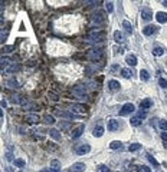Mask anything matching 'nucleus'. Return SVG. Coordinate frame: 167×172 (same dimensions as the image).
<instances>
[{"label":"nucleus","mask_w":167,"mask_h":172,"mask_svg":"<svg viewBox=\"0 0 167 172\" xmlns=\"http://www.w3.org/2000/svg\"><path fill=\"white\" fill-rule=\"evenodd\" d=\"M72 95H73L76 99H85V98H87V89H85V86H82V85L75 86V88L72 89Z\"/></svg>","instance_id":"nucleus-1"},{"label":"nucleus","mask_w":167,"mask_h":172,"mask_svg":"<svg viewBox=\"0 0 167 172\" xmlns=\"http://www.w3.org/2000/svg\"><path fill=\"white\" fill-rule=\"evenodd\" d=\"M56 115L61 116V118H66V119H79L81 118V115H76L71 111H58Z\"/></svg>","instance_id":"nucleus-2"},{"label":"nucleus","mask_w":167,"mask_h":172,"mask_svg":"<svg viewBox=\"0 0 167 172\" xmlns=\"http://www.w3.org/2000/svg\"><path fill=\"white\" fill-rule=\"evenodd\" d=\"M102 56H104V53H102L101 49H94V50H90V52H88V57H90L91 60H94V62H98Z\"/></svg>","instance_id":"nucleus-3"},{"label":"nucleus","mask_w":167,"mask_h":172,"mask_svg":"<svg viewBox=\"0 0 167 172\" xmlns=\"http://www.w3.org/2000/svg\"><path fill=\"white\" fill-rule=\"evenodd\" d=\"M134 111H135V106H134L133 103H125V105L121 108V111H120V116H127V115L133 113Z\"/></svg>","instance_id":"nucleus-4"},{"label":"nucleus","mask_w":167,"mask_h":172,"mask_svg":"<svg viewBox=\"0 0 167 172\" xmlns=\"http://www.w3.org/2000/svg\"><path fill=\"white\" fill-rule=\"evenodd\" d=\"M104 39V33L102 32H92L90 35V37L87 39V42H92V43H97V42H101Z\"/></svg>","instance_id":"nucleus-5"},{"label":"nucleus","mask_w":167,"mask_h":172,"mask_svg":"<svg viewBox=\"0 0 167 172\" xmlns=\"http://www.w3.org/2000/svg\"><path fill=\"white\" fill-rule=\"evenodd\" d=\"M85 163H84V162H76V163H73L66 172H84V171H85Z\"/></svg>","instance_id":"nucleus-6"},{"label":"nucleus","mask_w":167,"mask_h":172,"mask_svg":"<svg viewBox=\"0 0 167 172\" xmlns=\"http://www.w3.org/2000/svg\"><path fill=\"white\" fill-rule=\"evenodd\" d=\"M107 129H108L110 132H115V131H118V129H120V123H118V121H117V119H110L108 123H107Z\"/></svg>","instance_id":"nucleus-7"},{"label":"nucleus","mask_w":167,"mask_h":172,"mask_svg":"<svg viewBox=\"0 0 167 172\" xmlns=\"http://www.w3.org/2000/svg\"><path fill=\"white\" fill-rule=\"evenodd\" d=\"M76 153L78 155H85V153H88L90 151H91V146L88 145V143H82V145H79V146H76Z\"/></svg>","instance_id":"nucleus-8"},{"label":"nucleus","mask_w":167,"mask_h":172,"mask_svg":"<svg viewBox=\"0 0 167 172\" xmlns=\"http://www.w3.org/2000/svg\"><path fill=\"white\" fill-rule=\"evenodd\" d=\"M157 30H158L157 26H154V25H148V26H145V27L143 29V33H144L145 36H153L154 33H157Z\"/></svg>","instance_id":"nucleus-9"},{"label":"nucleus","mask_w":167,"mask_h":172,"mask_svg":"<svg viewBox=\"0 0 167 172\" xmlns=\"http://www.w3.org/2000/svg\"><path fill=\"white\" fill-rule=\"evenodd\" d=\"M84 131H85V125H79L78 128H75V129L71 132V136H72V139H76V138H79V136L84 133Z\"/></svg>","instance_id":"nucleus-10"},{"label":"nucleus","mask_w":167,"mask_h":172,"mask_svg":"<svg viewBox=\"0 0 167 172\" xmlns=\"http://www.w3.org/2000/svg\"><path fill=\"white\" fill-rule=\"evenodd\" d=\"M69 111L78 115V113H84V112H85V111H87V108H85V106H84V105H72V106L69 108Z\"/></svg>","instance_id":"nucleus-11"},{"label":"nucleus","mask_w":167,"mask_h":172,"mask_svg":"<svg viewBox=\"0 0 167 172\" xmlns=\"http://www.w3.org/2000/svg\"><path fill=\"white\" fill-rule=\"evenodd\" d=\"M141 17H143V20H145V22H148V20H151L153 19V12L150 10V9H143L141 10Z\"/></svg>","instance_id":"nucleus-12"},{"label":"nucleus","mask_w":167,"mask_h":172,"mask_svg":"<svg viewBox=\"0 0 167 172\" xmlns=\"http://www.w3.org/2000/svg\"><path fill=\"white\" fill-rule=\"evenodd\" d=\"M108 88H110L111 91H120L121 85H120V82H118V80H114V79H111V80L108 82Z\"/></svg>","instance_id":"nucleus-13"},{"label":"nucleus","mask_w":167,"mask_h":172,"mask_svg":"<svg viewBox=\"0 0 167 172\" xmlns=\"http://www.w3.org/2000/svg\"><path fill=\"white\" fill-rule=\"evenodd\" d=\"M92 22H95L97 25H101V23H104L105 22V19H104V15L102 13H95L94 16H92Z\"/></svg>","instance_id":"nucleus-14"},{"label":"nucleus","mask_w":167,"mask_h":172,"mask_svg":"<svg viewBox=\"0 0 167 172\" xmlns=\"http://www.w3.org/2000/svg\"><path fill=\"white\" fill-rule=\"evenodd\" d=\"M92 135H94L95 138H101V136L104 135V128H102L101 125H98V126H95V128L92 129Z\"/></svg>","instance_id":"nucleus-15"},{"label":"nucleus","mask_w":167,"mask_h":172,"mask_svg":"<svg viewBox=\"0 0 167 172\" xmlns=\"http://www.w3.org/2000/svg\"><path fill=\"white\" fill-rule=\"evenodd\" d=\"M156 19H157L158 23H166V22H167V13H164V12H157V13H156Z\"/></svg>","instance_id":"nucleus-16"},{"label":"nucleus","mask_w":167,"mask_h":172,"mask_svg":"<svg viewBox=\"0 0 167 172\" xmlns=\"http://www.w3.org/2000/svg\"><path fill=\"white\" fill-rule=\"evenodd\" d=\"M140 106H141V109H150L151 106H153V101L151 99H143L141 102H140Z\"/></svg>","instance_id":"nucleus-17"},{"label":"nucleus","mask_w":167,"mask_h":172,"mask_svg":"<svg viewBox=\"0 0 167 172\" xmlns=\"http://www.w3.org/2000/svg\"><path fill=\"white\" fill-rule=\"evenodd\" d=\"M124 35H123V32H120V30H117V32H114V40L117 42V43H123L124 42Z\"/></svg>","instance_id":"nucleus-18"},{"label":"nucleus","mask_w":167,"mask_h":172,"mask_svg":"<svg viewBox=\"0 0 167 172\" xmlns=\"http://www.w3.org/2000/svg\"><path fill=\"white\" fill-rule=\"evenodd\" d=\"M39 121V116L35 115V113H30V115H26V122L28 123H36Z\"/></svg>","instance_id":"nucleus-19"},{"label":"nucleus","mask_w":167,"mask_h":172,"mask_svg":"<svg viewBox=\"0 0 167 172\" xmlns=\"http://www.w3.org/2000/svg\"><path fill=\"white\" fill-rule=\"evenodd\" d=\"M164 53H166V49H164V47L156 46V47L153 49V55H154V56H163Z\"/></svg>","instance_id":"nucleus-20"},{"label":"nucleus","mask_w":167,"mask_h":172,"mask_svg":"<svg viewBox=\"0 0 167 172\" xmlns=\"http://www.w3.org/2000/svg\"><path fill=\"white\" fill-rule=\"evenodd\" d=\"M125 62H127L130 66H135V65H137V57H135L134 55H128V56L125 57Z\"/></svg>","instance_id":"nucleus-21"},{"label":"nucleus","mask_w":167,"mask_h":172,"mask_svg":"<svg viewBox=\"0 0 167 172\" xmlns=\"http://www.w3.org/2000/svg\"><path fill=\"white\" fill-rule=\"evenodd\" d=\"M49 135L55 139V141H61V132L58 129H49Z\"/></svg>","instance_id":"nucleus-22"},{"label":"nucleus","mask_w":167,"mask_h":172,"mask_svg":"<svg viewBox=\"0 0 167 172\" xmlns=\"http://www.w3.org/2000/svg\"><path fill=\"white\" fill-rule=\"evenodd\" d=\"M18 70H20V65H19V63H16V65L12 63V65L7 67L6 72H7V73H15V72H18Z\"/></svg>","instance_id":"nucleus-23"},{"label":"nucleus","mask_w":167,"mask_h":172,"mask_svg":"<svg viewBox=\"0 0 167 172\" xmlns=\"http://www.w3.org/2000/svg\"><path fill=\"white\" fill-rule=\"evenodd\" d=\"M121 75H123V77H125V79H130V77L133 76V70H131V69H128V67H125V69H121Z\"/></svg>","instance_id":"nucleus-24"},{"label":"nucleus","mask_w":167,"mask_h":172,"mask_svg":"<svg viewBox=\"0 0 167 172\" xmlns=\"http://www.w3.org/2000/svg\"><path fill=\"white\" fill-rule=\"evenodd\" d=\"M110 148L111 149H123V142L121 141H112L110 143Z\"/></svg>","instance_id":"nucleus-25"},{"label":"nucleus","mask_w":167,"mask_h":172,"mask_svg":"<svg viewBox=\"0 0 167 172\" xmlns=\"http://www.w3.org/2000/svg\"><path fill=\"white\" fill-rule=\"evenodd\" d=\"M43 122H45L46 125H53V123H55V118H53L52 115H45V116H43Z\"/></svg>","instance_id":"nucleus-26"},{"label":"nucleus","mask_w":167,"mask_h":172,"mask_svg":"<svg viewBox=\"0 0 167 172\" xmlns=\"http://www.w3.org/2000/svg\"><path fill=\"white\" fill-rule=\"evenodd\" d=\"M123 27L125 29V32H127V33H130V35L133 33V26H131V23H130V22L124 20V22H123Z\"/></svg>","instance_id":"nucleus-27"},{"label":"nucleus","mask_w":167,"mask_h":172,"mask_svg":"<svg viewBox=\"0 0 167 172\" xmlns=\"http://www.w3.org/2000/svg\"><path fill=\"white\" fill-rule=\"evenodd\" d=\"M10 60H9V57H2V70H7V67H9V65H12V63H9Z\"/></svg>","instance_id":"nucleus-28"},{"label":"nucleus","mask_w":167,"mask_h":172,"mask_svg":"<svg viewBox=\"0 0 167 172\" xmlns=\"http://www.w3.org/2000/svg\"><path fill=\"white\" fill-rule=\"evenodd\" d=\"M141 122H143V121H141V118H138V116H134V118L130 119V123H131L133 126H140Z\"/></svg>","instance_id":"nucleus-29"},{"label":"nucleus","mask_w":167,"mask_h":172,"mask_svg":"<svg viewBox=\"0 0 167 172\" xmlns=\"http://www.w3.org/2000/svg\"><path fill=\"white\" fill-rule=\"evenodd\" d=\"M51 168H52V169H55V171H61V162H59L58 159L51 161Z\"/></svg>","instance_id":"nucleus-30"},{"label":"nucleus","mask_w":167,"mask_h":172,"mask_svg":"<svg viewBox=\"0 0 167 172\" xmlns=\"http://www.w3.org/2000/svg\"><path fill=\"white\" fill-rule=\"evenodd\" d=\"M140 77H141L143 80L147 82V80L150 79V75H148V72H147L145 69H141V70H140Z\"/></svg>","instance_id":"nucleus-31"},{"label":"nucleus","mask_w":167,"mask_h":172,"mask_svg":"<svg viewBox=\"0 0 167 172\" xmlns=\"http://www.w3.org/2000/svg\"><path fill=\"white\" fill-rule=\"evenodd\" d=\"M141 148V143H131L130 146H128V151L130 152H135V151H138Z\"/></svg>","instance_id":"nucleus-32"},{"label":"nucleus","mask_w":167,"mask_h":172,"mask_svg":"<svg viewBox=\"0 0 167 172\" xmlns=\"http://www.w3.org/2000/svg\"><path fill=\"white\" fill-rule=\"evenodd\" d=\"M147 159H148V162H150V163H151L154 168H158V162H157V161H156V159H154V158H153L150 153H147Z\"/></svg>","instance_id":"nucleus-33"},{"label":"nucleus","mask_w":167,"mask_h":172,"mask_svg":"<svg viewBox=\"0 0 167 172\" xmlns=\"http://www.w3.org/2000/svg\"><path fill=\"white\" fill-rule=\"evenodd\" d=\"M15 165L19 168H23V166H26V161L25 159H15Z\"/></svg>","instance_id":"nucleus-34"},{"label":"nucleus","mask_w":167,"mask_h":172,"mask_svg":"<svg viewBox=\"0 0 167 172\" xmlns=\"http://www.w3.org/2000/svg\"><path fill=\"white\" fill-rule=\"evenodd\" d=\"M6 85L9 86V88H18V82H16L15 79H9V80L6 82Z\"/></svg>","instance_id":"nucleus-35"},{"label":"nucleus","mask_w":167,"mask_h":172,"mask_svg":"<svg viewBox=\"0 0 167 172\" xmlns=\"http://www.w3.org/2000/svg\"><path fill=\"white\" fill-rule=\"evenodd\" d=\"M158 85H160V88L167 89V80H166L164 77H160V79H158Z\"/></svg>","instance_id":"nucleus-36"},{"label":"nucleus","mask_w":167,"mask_h":172,"mask_svg":"<svg viewBox=\"0 0 167 172\" xmlns=\"http://www.w3.org/2000/svg\"><path fill=\"white\" fill-rule=\"evenodd\" d=\"M158 126H160V129H161V131H164V132L167 131V122H166L164 119H161V121L158 122Z\"/></svg>","instance_id":"nucleus-37"},{"label":"nucleus","mask_w":167,"mask_h":172,"mask_svg":"<svg viewBox=\"0 0 167 172\" xmlns=\"http://www.w3.org/2000/svg\"><path fill=\"white\" fill-rule=\"evenodd\" d=\"M135 169L138 171V172H151V169L148 168V166H135Z\"/></svg>","instance_id":"nucleus-38"},{"label":"nucleus","mask_w":167,"mask_h":172,"mask_svg":"<svg viewBox=\"0 0 167 172\" xmlns=\"http://www.w3.org/2000/svg\"><path fill=\"white\" fill-rule=\"evenodd\" d=\"M71 126V122H62L61 121V123H59V129L62 131V129H68Z\"/></svg>","instance_id":"nucleus-39"},{"label":"nucleus","mask_w":167,"mask_h":172,"mask_svg":"<svg viewBox=\"0 0 167 172\" xmlns=\"http://www.w3.org/2000/svg\"><path fill=\"white\" fill-rule=\"evenodd\" d=\"M114 5H112V2H107V5H105V9H107V12L108 13H111L112 10H114V7H112Z\"/></svg>","instance_id":"nucleus-40"},{"label":"nucleus","mask_w":167,"mask_h":172,"mask_svg":"<svg viewBox=\"0 0 167 172\" xmlns=\"http://www.w3.org/2000/svg\"><path fill=\"white\" fill-rule=\"evenodd\" d=\"M100 171L101 172H110V168L105 166V165H100Z\"/></svg>","instance_id":"nucleus-41"},{"label":"nucleus","mask_w":167,"mask_h":172,"mask_svg":"<svg viewBox=\"0 0 167 172\" xmlns=\"http://www.w3.org/2000/svg\"><path fill=\"white\" fill-rule=\"evenodd\" d=\"M161 138H163V141H164V143H166V146H167V132H163V133H161Z\"/></svg>","instance_id":"nucleus-42"},{"label":"nucleus","mask_w":167,"mask_h":172,"mask_svg":"<svg viewBox=\"0 0 167 172\" xmlns=\"http://www.w3.org/2000/svg\"><path fill=\"white\" fill-rule=\"evenodd\" d=\"M137 116H138V118H141V119H144V118L147 116V113L143 111V112H138V115H137Z\"/></svg>","instance_id":"nucleus-43"},{"label":"nucleus","mask_w":167,"mask_h":172,"mask_svg":"<svg viewBox=\"0 0 167 172\" xmlns=\"http://www.w3.org/2000/svg\"><path fill=\"white\" fill-rule=\"evenodd\" d=\"M6 39H7V32H2V42H6Z\"/></svg>","instance_id":"nucleus-44"},{"label":"nucleus","mask_w":167,"mask_h":172,"mask_svg":"<svg viewBox=\"0 0 167 172\" xmlns=\"http://www.w3.org/2000/svg\"><path fill=\"white\" fill-rule=\"evenodd\" d=\"M0 105H2V109H3V108H6V105H7V102H6L5 99H2V102H0Z\"/></svg>","instance_id":"nucleus-45"},{"label":"nucleus","mask_w":167,"mask_h":172,"mask_svg":"<svg viewBox=\"0 0 167 172\" xmlns=\"http://www.w3.org/2000/svg\"><path fill=\"white\" fill-rule=\"evenodd\" d=\"M6 158H7V161H12V152H7V153H6Z\"/></svg>","instance_id":"nucleus-46"},{"label":"nucleus","mask_w":167,"mask_h":172,"mask_svg":"<svg viewBox=\"0 0 167 172\" xmlns=\"http://www.w3.org/2000/svg\"><path fill=\"white\" fill-rule=\"evenodd\" d=\"M5 50H13V46H5Z\"/></svg>","instance_id":"nucleus-47"},{"label":"nucleus","mask_w":167,"mask_h":172,"mask_svg":"<svg viewBox=\"0 0 167 172\" xmlns=\"http://www.w3.org/2000/svg\"><path fill=\"white\" fill-rule=\"evenodd\" d=\"M163 5H164V6H167V0H164V2H163Z\"/></svg>","instance_id":"nucleus-48"},{"label":"nucleus","mask_w":167,"mask_h":172,"mask_svg":"<svg viewBox=\"0 0 167 172\" xmlns=\"http://www.w3.org/2000/svg\"><path fill=\"white\" fill-rule=\"evenodd\" d=\"M20 172H25V171H20Z\"/></svg>","instance_id":"nucleus-49"}]
</instances>
